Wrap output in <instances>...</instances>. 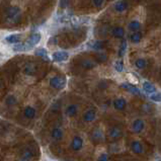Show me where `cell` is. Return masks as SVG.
Listing matches in <instances>:
<instances>
[{"label":"cell","mask_w":161,"mask_h":161,"mask_svg":"<svg viewBox=\"0 0 161 161\" xmlns=\"http://www.w3.org/2000/svg\"><path fill=\"white\" fill-rule=\"evenodd\" d=\"M4 18L8 25H15L20 18V10L17 7L11 6L5 10Z\"/></svg>","instance_id":"1"},{"label":"cell","mask_w":161,"mask_h":161,"mask_svg":"<svg viewBox=\"0 0 161 161\" xmlns=\"http://www.w3.org/2000/svg\"><path fill=\"white\" fill-rule=\"evenodd\" d=\"M66 83L67 80L61 76H55L50 80V85L55 89H62V88L65 87Z\"/></svg>","instance_id":"2"},{"label":"cell","mask_w":161,"mask_h":161,"mask_svg":"<svg viewBox=\"0 0 161 161\" xmlns=\"http://www.w3.org/2000/svg\"><path fill=\"white\" fill-rule=\"evenodd\" d=\"M83 139L80 136H74L71 140L70 143V148L73 150V151H79V150L82 149L83 147Z\"/></svg>","instance_id":"3"},{"label":"cell","mask_w":161,"mask_h":161,"mask_svg":"<svg viewBox=\"0 0 161 161\" xmlns=\"http://www.w3.org/2000/svg\"><path fill=\"white\" fill-rule=\"evenodd\" d=\"M144 129H145V123L142 119H136L135 121H133V123H132L133 132H135L137 134H140L143 132Z\"/></svg>","instance_id":"4"},{"label":"cell","mask_w":161,"mask_h":161,"mask_svg":"<svg viewBox=\"0 0 161 161\" xmlns=\"http://www.w3.org/2000/svg\"><path fill=\"white\" fill-rule=\"evenodd\" d=\"M112 106H114L115 109L117 111H124V109L127 107V100L123 97H118L112 101Z\"/></svg>","instance_id":"5"},{"label":"cell","mask_w":161,"mask_h":161,"mask_svg":"<svg viewBox=\"0 0 161 161\" xmlns=\"http://www.w3.org/2000/svg\"><path fill=\"white\" fill-rule=\"evenodd\" d=\"M130 149L135 154H142L144 152V146L140 141H133L130 145Z\"/></svg>","instance_id":"6"},{"label":"cell","mask_w":161,"mask_h":161,"mask_svg":"<svg viewBox=\"0 0 161 161\" xmlns=\"http://www.w3.org/2000/svg\"><path fill=\"white\" fill-rule=\"evenodd\" d=\"M95 118H96V112H95V109H87V111H85L82 116L83 121L86 123L92 122V121L95 120Z\"/></svg>","instance_id":"7"},{"label":"cell","mask_w":161,"mask_h":161,"mask_svg":"<svg viewBox=\"0 0 161 161\" xmlns=\"http://www.w3.org/2000/svg\"><path fill=\"white\" fill-rule=\"evenodd\" d=\"M23 116H25V119L28 120H33L36 118L37 116V111L36 109H34V106H28L25 107V109H23Z\"/></svg>","instance_id":"8"},{"label":"cell","mask_w":161,"mask_h":161,"mask_svg":"<svg viewBox=\"0 0 161 161\" xmlns=\"http://www.w3.org/2000/svg\"><path fill=\"white\" fill-rule=\"evenodd\" d=\"M78 106H77L76 103H71L69 104L68 106L66 107L65 109V115L67 117H75L77 115V112H78Z\"/></svg>","instance_id":"9"},{"label":"cell","mask_w":161,"mask_h":161,"mask_svg":"<svg viewBox=\"0 0 161 161\" xmlns=\"http://www.w3.org/2000/svg\"><path fill=\"white\" fill-rule=\"evenodd\" d=\"M69 55L68 53L63 52V51H58V52L53 54V59L57 62H62V61H66L68 59Z\"/></svg>","instance_id":"10"},{"label":"cell","mask_w":161,"mask_h":161,"mask_svg":"<svg viewBox=\"0 0 161 161\" xmlns=\"http://www.w3.org/2000/svg\"><path fill=\"white\" fill-rule=\"evenodd\" d=\"M40 41H41V34H31V36L28 37V40L26 41L25 44L28 45L29 48H31V47H34V46H36Z\"/></svg>","instance_id":"11"},{"label":"cell","mask_w":161,"mask_h":161,"mask_svg":"<svg viewBox=\"0 0 161 161\" xmlns=\"http://www.w3.org/2000/svg\"><path fill=\"white\" fill-rule=\"evenodd\" d=\"M51 135H52V138L55 141H60L61 139L63 138L64 133H63V130L60 127H56V128H54L52 130Z\"/></svg>","instance_id":"12"},{"label":"cell","mask_w":161,"mask_h":161,"mask_svg":"<svg viewBox=\"0 0 161 161\" xmlns=\"http://www.w3.org/2000/svg\"><path fill=\"white\" fill-rule=\"evenodd\" d=\"M21 41V37L19 34H10L6 37V42L8 44H11V45H16V44H19Z\"/></svg>","instance_id":"13"},{"label":"cell","mask_w":161,"mask_h":161,"mask_svg":"<svg viewBox=\"0 0 161 161\" xmlns=\"http://www.w3.org/2000/svg\"><path fill=\"white\" fill-rule=\"evenodd\" d=\"M112 34L115 37H118V39H122V37L125 36V31H124V28H121V26H117V28H112Z\"/></svg>","instance_id":"14"},{"label":"cell","mask_w":161,"mask_h":161,"mask_svg":"<svg viewBox=\"0 0 161 161\" xmlns=\"http://www.w3.org/2000/svg\"><path fill=\"white\" fill-rule=\"evenodd\" d=\"M127 8H128V3L126 1H124V0L117 2L116 5H115V9H116L118 12H123Z\"/></svg>","instance_id":"15"},{"label":"cell","mask_w":161,"mask_h":161,"mask_svg":"<svg viewBox=\"0 0 161 161\" xmlns=\"http://www.w3.org/2000/svg\"><path fill=\"white\" fill-rule=\"evenodd\" d=\"M109 137H111V138H112V139L120 138V137L122 136V131H121V129H119V128L114 127V128H112L111 130H109Z\"/></svg>","instance_id":"16"},{"label":"cell","mask_w":161,"mask_h":161,"mask_svg":"<svg viewBox=\"0 0 161 161\" xmlns=\"http://www.w3.org/2000/svg\"><path fill=\"white\" fill-rule=\"evenodd\" d=\"M142 39V34L140 33V31H135L134 34H132L130 36V40L131 42L134 43V44H137V43H139L141 41Z\"/></svg>","instance_id":"17"},{"label":"cell","mask_w":161,"mask_h":161,"mask_svg":"<svg viewBox=\"0 0 161 161\" xmlns=\"http://www.w3.org/2000/svg\"><path fill=\"white\" fill-rule=\"evenodd\" d=\"M95 65H96L95 62H93L92 60H88V59L83 60L81 62V66L85 69H91V68H93V67H95Z\"/></svg>","instance_id":"18"},{"label":"cell","mask_w":161,"mask_h":161,"mask_svg":"<svg viewBox=\"0 0 161 161\" xmlns=\"http://www.w3.org/2000/svg\"><path fill=\"white\" fill-rule=\"evenodd\" d=\"M129 28H130L131 31H138L139 29L141 28V23L139 22V21H137V20H133V21H131V22L129 23Z\"/></svg>","instance_id":"19"},{"label":"cell","mask_w":161,"mask_h":161,"mask_svg":"<svg viewBox=\"0 0 161 161\" xmlns=\"http://www.w3.org/2000/svg\"><path fill=\"white\" fill-rule=\"evenodd\" d=\"M143 88H144V90L148 93L156 92V88H155V86H153L151 83H149V82H145L143 84Z\"/></svg>","instance_id":"20"},{"label":"cell","mask_w":161,"mask_h":161,"mask_svg":"<svg viewBox=\"0 0 161 161\" xmlns=\"http://www.w3.org/2000/svg\"><path fill=\"white\" fill-rule=\"evenodd\" d=\"M147 65V62L145 59H137V60L135 61V67L137 69H144L145 67H146Z\"/></svg>","instance_id":"21"},{"label":"cell","mask_w":161,"mask_h":161,"mask_svg":"<svg viewBox=\"0 0 161 161\" xmlns=\"http://www.w3.org/2000/svg\"><path fill=\"white\" fill-rule=\"evenodd\" d=\"M127 79L129 80L130 84L136 85V84H138V83H139L138 77H137L136 75H135V74H133V73H128V74H127Z\"/></svg>","instance_id":"22"},{"label":"cell","mask_w":161,"mask_h":161,"mask_svg":"<svg viewBox=\"0 0 161 161\" xmlns=\"http://www.w3.org/2000/svg\"><path fill=\"white\" fill-rule=\"evenodd\" d=\"M33 151H31V149H25V151H22V153H21V159L23 160H28L29 158H31V156H33Z\"/></svg>","instance_id":"23"},{"label":"cell","mask_w":161,"mask_h":161,"mask_svg":"<svg viewBox=\"0 0 161 161\" xmlns=\"http://www.w3.org/2000/svg\"><path fill=\"white\" fill-rule=\"evenodd\" d=\"M31 48L28 47L26 44H16L13 47V50H15V51H26V50H29Z\"/></svg>","instance_id":"24"},{"label":"cell","mask_w":161,"mask_h":161,"mask_svg":"<svg viewBox=\"0 0 161 161\" xmlns=\"http://www.w3.org/2000/svg\"><path fill=\"white\" fill-rule=\"evenodd\" d=\"M5 103H6L7 106H14V104L16 103V98H15V96H13V95H9V96H7Z\"/></svg>","instance_id":"25"},{"label":"cell","mask_w":161,"mask_h":161,"mask_svg":"<svg viewBox=\"0 0 161 161\" xmlns=\"http://www.w3.org/2000/svg\"><path fill=\"white\" fill-rule=\"evenodd\" d=\"M115 68H116V70L118 72H122L123 69H124V63L122 62V61H118L115 64Z\"/></svg>","instance_id":"26"},{"label":"cell","mask_w":161,"mask_h":161,"mask_svg":"<svg viewBox=\"0 0 161 161\" xmlns=\"http://www.w3.org/2000/svg\"><path fill=\"white\" fill-rule=\"evenodd\" d=\"M103 48V42H95L92 45V49L94 50H101Z\"/></svg>","instance_id":"27"},{"label":"cell","mask_w":161,"mask_h":161,"mask_svg":"<svg viewBox=\"0 0 161 161\" xmlns=\"http://www.w3.org/2000/svg\"><path fill=\"white\" fill-rule=\"evenodd\" d=\"M104 0H93V4H94V6L96 7H100L101 5L103 4Z\"/></svg>","instance_id":"28"},{"label":"cell","mask_w":161,"mask_h":161,"mask_svg":"<svg viewBox=\"0 0 161 161\" xmlns=\"http://www.w3.org/2000/svg\"><path fill=\"white\" fill-rule=\"evenodd\" d=\"M46 54H47V52H46L45 49H40V50H37V55L43 56V57H46Z\"/></svg>","instance_id":"29"},{"label":"cell","mask_w":161,"mask_h":161,"mask_svg":"<svg viewBox=\"0 0 161 161\" xmlns=\"http://www.w3.org/2000/svg\"><path fill=\"white\" fill-rule=\"evenodd\" d=\"M125 49H126V42H124V44L122 45V48H121V50H120V56L124 55V53H125Z\"/></svg>","instance_id":"30"},{"label":"cell","mask_w":161,"mask_h":161,"mask_svg":"<svg viewBox=\"0 0 161 161\" xmlns=\"http://www.w3.org/2000/svg\"><path fill=\"white\" fill-rule=\"evenodd\" d=\"M97 58L99 59V60L104 61V60H106V55H103V54H98Z\"/></svg>","instance_id":"31"},{"label":"cell","mask_w":161,"mask_h":161,"mask_svg":"<svg viewBox=\"0 0 161 161\" xmlns=\"http://www.w3.org/2000/svg\"><path fill=\"white\" fill-rule=\"evenodd\" d=\"M98 161H109V160H107V157L106 156H101L98 159Z\"/></svg>","instance_id":"32"},{"label":"cell","mask_w":161,"mask_h":161,"mask_svg":"<svg viewBox=\"0 0 161 161\" xmlns=\"http://www.w3.org/2000/svg\"><path fill=\"white\" fill-rule=\"evenodd\" d=\"M19 161H28V160H23V159H21V160H19Z\"/></svg>","instance_id":"33"},{"label":"cell","mask_w":161,"mask_h":161,"mask_svg":"<svg viewBox=\"0 0 161 161\" xmlns=\"http://www.w3.org/2000/svg\"><path fill=\"white\" fill-rule=\"evenodd\" d=\"M0 86H1V82H0Z\"/></svg>","instance_id":"34"}]
</instances>
